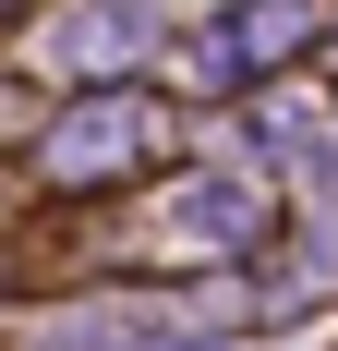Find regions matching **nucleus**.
I'll return each instance as SVG.
<instances>
[{"instance_id": "nucleus-1", "label": "nucleus", "mask_w": 338, "mask_h": 351, "mask_svg": "<svg viewBox=\"0 0 338 351\" xmlns=\"http://www.w3.org/2000/svg\"><path fill=\"white\" fill-rule=\"evenodd\" d=\"M49 49H61L73 73L145 61V49H157V12H133V0H85V12H61V25H49Z\"/></svg>"}, {"instance_id": "nucleus-2", "label": "nucleus", "mask_w": 338, "mask_h": 351, "mask_svg": "<svg viewBox=\"0 0 338 351\" xmlns=\"http://www.w3.org/2000/svg\"><path fill=\"white\" fill-rule=\"evenodd\" d=\"M133 145H145V109H133V97H97L85 121L49 134V170H61V182H97V170H121Z\"/></svg>"}, {"instance_id": "nucleus-3", "label": "nucleus", "mask_w": 338, "mask_h": 351, "mask_svg": "<svg viewBox=\"0 0 338 351\" xmlns=\"http://www.w3.org/2000/svg\"><path fill=\"white\" fill-rule=\"evenodd\" d=\"M314 36V0H242L230 25H218V49H205V73H242V61H278V49H302Z\"/></svg>"}, {"instance_id": "nucleus-4", "label": "nucleus", "mask_w": 338, "mask_h": 351, "mask_svg": "<svg viewBox=\"0 0 338 351\" xmlns=\"http://www.w3.org/2000/svg\"><path fill=\"white\" fill-rule=\"evenodd\" d=\"M181 230H194V243H242V230H254V194H242V182H194V194H181Z\"/></svg>"}, {"instance_id": "nucleus-5", "label": "nucleus", "mask_w": 338, "mask_h": 351, "mask_svg": "<svg viewBox=\"0 0 338 351\" xmlns=\"http://www.w3.org/2000/svg\"><path fill=\"white\" fill-rule=\"evenodd\" d=\"M326 243H338V218H326Z\"/></svg>"}]
</instances>
